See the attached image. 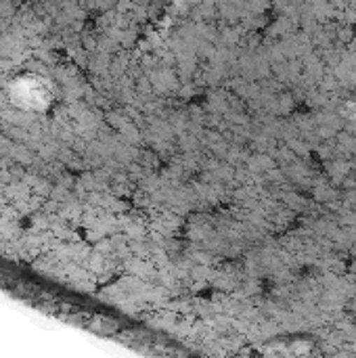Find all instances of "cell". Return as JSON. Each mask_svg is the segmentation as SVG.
Returning <instances> with one entry per match:
<instances>
[{
  "label": "cell",
  "instance_id": "cell-1",
  "mask_svg": "<svg viewBox=\"0 0 356 358\" xmlns=\"http://www.w3.org/2000/svg\"><path fill=\"white\" fill-rule=\"evenodd\" d=\"M15 90H17V101H25L23 107L29 109H46L48 105V90H46V82L40 80L38 84L31 82V78H23L19 82H15Z\"/></svg>",
  "mask_w": 356,
  "mask_h": 358
}]
</instances>
